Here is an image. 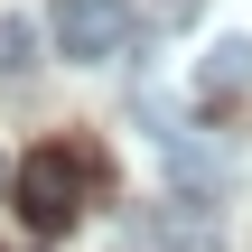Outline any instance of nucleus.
Instances as JSON below:
<instances>
[{
    "label": "nucleus",
    "mask_w": 252,
    "mask_h": 252,
    "mask_svg": "<svg viewBox=\"0 0 252 252\" xmlns=\"http://www.w3.org/2000/svg\"><path fill=\"white\" fill-rule=\"evenodd\" d=\"M84 196H94V150H28V168H19V215H28L37 234H65V224L84 215Z\"/></svg>",
    "instance_id": "1"
},
{
    "label": "nucleus",
    "mask_w": 252,
    "mask_h": 252,
    "mask_svg": "<svg viewBox=\"0 0 252 252\" xmlns=\"http://www.w3.org/2000/svg\"><path fill=\"white\" fill-rule=\"evenodd\" d=\"M122 28H131L122 0H56V19H47V37H56L65 65H103V56L122 47Z\"/></svg>",
    "instance_id": "2"
},
{
    "label": "nucleus",
    "mask_w": 252,
    "mask_h": 252,
    "mask_svg": "<svg viewBox=\"0 0 252 252\" xmlns=\"http://www.w3.org/2000/svg\"><path fill=\"white\" fill-rule=\"evenodd\" d=\"M37 47H47V28H37V19H19V9H0V84H9V75H28V65H37Z\"/></svg>",
    "instance_id": "4"
},
{
    "label": "nucleus",
    "mask_w": 252,
    "mask_h": 252,
    "mask_svg": "<svg viewBox=\"0 0 252 252\" xmlns=\"http://www.w3.org/2000/svg\"><path fill=\"white\" fill-rule=\"evenodd\" d=\"M234 94H252V37H215L196 56V103H234Z\"/></svg>",
    "instance_id": "3"
}]
</instances>
